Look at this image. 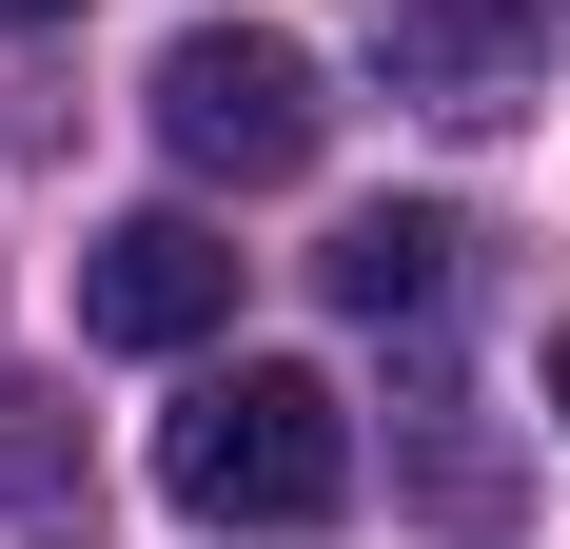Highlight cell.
Segmentation results:
<instances>
[{
	"instance_id": "obj_1",
	"label": "cell",
	"mask_w": 570,
	"mask_h": 549,
	"mask_svg": "<svg viewBox=\"0 0 570 549\" xmlns=\"http://www.w3.org/2000/svg\"><path fill=\"white\" fill-rule=\"evenodd\" d=\"M158 491L197 510V530H315V510L354 491V412L315 373H217V392H177Z\"/></svg>"
},
{
	"instance_id": "obj_2",
	"label": "cell",
	"mask_w": 570,
	"mask_h": 549,
	"mask_svg": "<svg viewBox=\"0 0 570 549\" xmlns=\"http://www.w3.org/2000/svg\"><path fill=\"white\" fill-rule=\"evenodd\" d=\"M158 138H177L197 177H236V197H256V177L315 158V59H295L276 20H197V40L158 59Z\"/></svg>"
},
{
	"instance_id": "obj_3",
	"label": "cell",
	"mask_w": 570,
	"mask_h": 549,
	"mask_svg": "<svg viewBox=\"0 0 570 549\" xmlns=\"http://www.w3.org/2000/svg\"><path fill=\"white\" fill-rule=\"evenodd\" d=\"M551 40H570V0H374L394 99H413V118H472V138L551 99Z\"/></svg>"
},
{
	"instance_id": "obj_4",
	"label": "cell",
	"mask_w": 570,
	"mask_h": 549,
	"mask_svg": "<svg viewBox=\"0 0 570 549\" xmlns=\"http://www.w3.org/2000/svg\"><path fill=\"white\" fill-rule=\"evenodd\" d=\"M217 315H236V236L217 217H118L79 256V333H118V353H197Z\"/></svg>"
},
{
	"instance_id": "obj_5",
	"label": "cell",
	"mask_w": 570,
	"mask_h": 549,
	"mask_svg": "<svg viewBox=\"0 0 570 549\" xmlns=\"http://www.w3.org/2000/svg\"><path fill=\"white\" fill-rule=\"evenodd\" d=\"M315 295H335L354 333H433V315L472 295V217H433V197H374V217H335Z\"/></svg>"
},
{
	"instance_id": "obj_6",
	"label": "cell",
	"mask_w": 570,
	"mask_h": 549,
	"mask_svg": "<svg viewBox=\"0 0 570 549\" xmlns=\"http://www.w3.org/2000/svg\"><path fill=\"white\" fill-rule=\"evenodd\" d=\"M40 20H59V0H0V40H40Z\"/></svg>"
},
{
	"instance_id": "obj_7",
	"label": "cell",
	"mask_w": 570,
	"mask_h": 549,
	"mask_svg": "<svg viewBox=\"0 0 570 549\" xmlns=\"http://www.w3.org/2000/svg\"><path fill=\"white\" fill-rule=\"evenodd\" d=\"M551 412H570V333H551Z\"/></svg>"
}]
</instances>
